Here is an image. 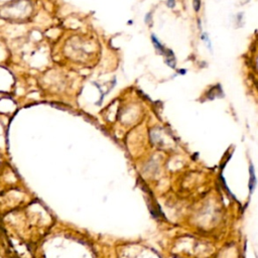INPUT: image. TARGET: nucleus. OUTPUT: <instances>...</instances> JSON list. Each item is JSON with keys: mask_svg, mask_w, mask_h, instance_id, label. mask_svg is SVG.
Masks as SVG:
<instances>
[{"mask_svg": "<svg viewBox=\"0 0 258 258\" xmlns=\"http://www.w3.org/2000/svg\"><path fill=\"white\" fill-rule=\"evenodd\" d=\"M166 4H168V6L169 8H174L175 5V0H168Z\"/></svg>", "mask_w": 258, "mask_h": 258, "instance_id": "0eeeda50", "label": "nucleus"}, {"mask_svg": "<svg viewBox=\"0 0 258 258\" xmlns=\"http://www.w3.org/2000/svg\"><path fill=\"white\" fill-rule=\"evenodd\" d=\"M249 192L250 194H252L254 190L256 188V185H257V178H256V175H255V168H254L253 165H250L249 166Z\"/></svg>", "mask_w": 258, "mask_h": 258, "instance_id": "f257e3e1", "label": "nucleus"}, {"mask_svg": "<svg viewBox=\"0 0 258 258\" xmlns=\"http://www.w3.org/2000/svg\"><path fill=\"white\" fill-rule=\"evenodd\" d=\"M163 56H165V64L168 65V67H171V69H175V56L171 49H166V51Z\"/></svg>", "mask_w": 258, "mask_h": 258, "instance_id": "f03ea898", "label": "nucleus"}, {"mask_svg": "<svg viewBox=\"0 0 258 258\" xmlns=\"http://www.w3.org/2000/svg\"><path fill=\"white\" fill-rule=\"evenodd\" d=\"M151 12H148V13H146L145 17H144V21H145L146 24H150L151 23Z\"/></svg>", "mask_w": 258, "mask_h": 258, "instance_id": "423d86ee", "label": "nucleus"}, {"mask_svg": "<svg viewBox=\"0 0 258 258\" xmlns=\"http://www.w3.org/2000/svg\"><path fill=\"white\" fill-rule=\"evenodd\" d=\"M201 39H203V42H204L207 43L208 49H212V45H211L210 39H209V36H208V34H207L206 32H204V33L202 34V36H201Z\"/></svg>", "mask_w": 258, "mask_h": 258, "instance_id": "20e7f679", "label": "nucleus"}, {"mask_svg": "<svg viewBox=\"0 0 258 258\" xmlns=\"http://www.w3.org/2000/svg\"><path fill=\"white\" fill-rule=\"evenodd\" d=\"M151 42H152V45H153V46L155 48L156 51L158 52L159 53H161V55H165L166 49L161 45V42H159L158 39H157V37L154 36V34H151Z\"/></svg>", "mask_w": 258, "mask_h": 258, "instance_id": "7ed1b4c3", "label": "nucleus"}, {"mask_svg": "<svg viewBox=\"0 0 258 258\" xmlns=\"http://www.w3.org/2000/svg\"><path fill=\"white\" fill-rule=\"evenodd\" d=\"M193 4H194V8H195V11H199L200 8H201V0H194L193 1Z\"/></svg>", "mask_w": 258, "mask_h": 258, "instance_id": "39448f33", "label": "nucleus"}]
</instances>
